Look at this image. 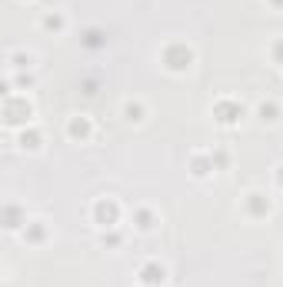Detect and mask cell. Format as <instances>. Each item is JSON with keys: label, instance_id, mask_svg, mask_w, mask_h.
I'll return each mask as SVG.
<instances>
[{"label": "cell", "instance_id": "6da1fadb", "mask_svg": "<svg viewBox=\"0 0 283 287\" xmlns=\"http://www.w3.org/2000/svg\"><path fill=\"white\" fill-rule=\"evenodd\" d=\"M97 221H100L103 227H110V224L117 221V211H113V204H107V201H100V204H97Z\"/></svg>", "mask_w": 283, "mask_h": 287}, {"label": "cell", "instance_id": "7a4b0ae2", "mask_svg": "<svg viewBox=\"0 0 283 287\" xmlns=\"http://www.w3.org/2000/svg\"><path fill=\"white\" fill-rule=\"evenodd\" d=\"M144 284H147V287H157V284H164V267H157V264H150V267H144Z\"/></svg>", "mask_w": 283, "mask_h": 287}, {"label": "cell", "instance_id": "3957f363", "mask_svg": "<svg viewBox=\"0 0 283 287\" xmlns=\"http://www.w3.org/2000/svg\"><path fill=\"white\" fill-rule=\"evenodd\" d=\"M70 134H73V137H87V121H83V117H80V121H73L70 124Z\"/></svg>", "mask_w": 283, "mask_h": 287}, {"label": "cell", "instance_id": "277c9868", "mask_svg": "<svg viewBox=\"0 0 283 287\" xmlns=\"http://www.w3.org/2000/svg\"><path fill=\"white\" fill-rule=\"evenodd\" d=\"M7 227H10V231L20 227V224H17V207H7Z\"/></svg>", "mask_w": 283, "mask_h": 287}, {"label": "cell", "instance_id": "5b68a950", "mask_svg": "<svg viewBox=\"0 0 283 287\" xmlns=\"http://www.w3.org/2000/svg\"><path fill=\"white\" fill-rule=\"evenodd\" d=\"M20 140H24L20 147H30V150H34V147H37V140H40V137H37V134H30V137H27V134H24V137H20Z\"/></svg>", "mask_w": 283, "mask_h": 287}, {"label": "cell", "instance_id": "8992f818", "mask_svg": "<svg viewBox=\"0 0 283 287\" xmlns=\"http://www.w3.org/2000/svg\"><path fill=\"white\" fill-rule=\"evenodd\" d=\"M44 24H47V27H50V30H60V27H64V20H60V17H47Z\"/></svg>", "mask_w": 283, "mask_h": 287}, {"label": "cell", "instance_id": "52a82bcc", "mask_svg": "<svg viewBox=\"0 0 283 287\" xmlns=\"http://www.w3.org/2000/svg\"><path fill=\"white\" fill-rule=\"evenodd\" d=\"M260 114H263V121H276V117H273L276 107H266V104H263V107H260Z\"/></svg>", "mask_w": 283, "mask_h": 287}]
</instances>
